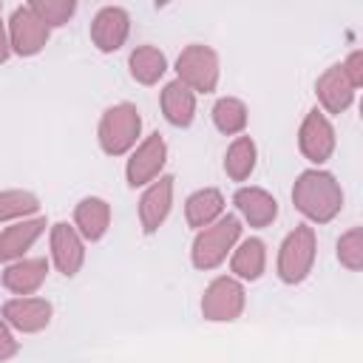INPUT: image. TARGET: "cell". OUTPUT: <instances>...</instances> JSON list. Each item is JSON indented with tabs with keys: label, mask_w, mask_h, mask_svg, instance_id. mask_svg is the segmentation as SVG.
<instances>
[{
	"label": "cell",
	"mask_w": 363,
	"mask_h": 363,
	"mask_svg": "<svg viewBox=\"0 0 363 363\" xmlns=\"http://www.w3.org/2000/svg\"><path fill=\"white\" fill-rule=\"evenodd\" d=\"M343 74L349 77L352 88L363 85V51H352V54H349V60L343 62Z\"/></svg>",
	"instance_id": "28"
},
{
	"label": "cell",
	"mask_w": 363,
	"mask_h": 363,
	"mask_svg": "<svg viewBox=\"0 0 363 363\" xmlns=\"http://www.w3.org/2000/svg\"><path fill=\"white\" fill-rule=\"evenodd\" d=\"M164 162H167V145H164V139L159 133H150L133 150V156L128 159V167H125L128 184L130 187H142V184L153 182L159 176V170L164 167Z\"/></svg>",
	"instance_id": "8"
},
{
	"label": "cell",
	"mask_w": 363,
	"mask_h": 363,
	"mask_svg": "<svg viewBox=\"0 0 363 363\" xmlns=\"http://www.w3.org/2000/svg\"><path fill=\"white\" fill-rule=\"evenodd\" d=\"M244 309V289L233 278H216L201 298V315L207 320H235Z\"/></svg>",
	"instance_id": "7"
},
{
	"label": "cell",
	"mask_w": 363,
	"mask_h": 363,
	"mask_svg": "<svg viewBox=\"0 0 363 363\" xmlns=\"http://www.w3.org/2000/svg\"><path fill=\"white\" fill-rule=\"evenodd\" d=\"M28 6H31V11H34L48 28L68 23V20L74 17V11H77V3H74V0H34V3H28Z\"/></svg>",
	"instance_id": "26"
},
{
	"label": "cell",
	"mask_w": 363,
	"mask_h": 363,
	"mask_svg": "<svg viewBox=\"0 0 363 363\" xmlns=\"http://www.w3.org/2000/svg\"><path fill=\"white\" fill-rule=\"evenodd\" d=\"M176 71H179V82H184L190 91L210 94L216 91V82H218V57L213 48L196 43L179 54Z\"/></svg>",
	"instance_id": "5"
},
{
	"label": "cell",
	"mask_w": 363,
	"mask_h": 363,
	"mask_svg": "<svg viewBox=\"0 0 363 363\" xmlns=\"http://www.w3.org/2000/svg\"><path fill=\"white\" fill-rule=\"evenodd\" d=\"M45 230V218H28L6 227L0 233V261H14L20 258Z\"/></svg>",
	"instance_id": "18"
},
{
	"label": "cell",
	"mask_w": 363,
	"mask_h": 363,
	"mask_svg": "<svg viewBox=\"0 0 363 363\" xmlns=\"http://www.w3.org/2000/svg\"><path fill=\"white\" fill-rule=\"evenodd\" d=\"M173 204V179L170 176H159V182H153L145 196L139 199V221L145 233H156L162 227V221L167 218Z\"/></svg>",
	"instance_id": "11"
},
{
	"label": "cell",
	"mask_w": 363,
	"mask_h": 363,
	"mask_svg": "<svg viewBox=\"0 0 363 363\" xmlns=\"http://www.w3.org/2000/svg\"><path fill=\"white\" fill-rule=\"evenodd\" d=\"M337 258L343 267L349 269H360L363 267V230L360 227H352L346 235H340L337 241Z\"/></svg>",
	"instance_id": "27"
},
{
	"label": "cell",
	"mask_w": 363,
	"mask_h": 363,
	"mask_svg": "<svg viewBox=\"0 0 363 363\" xmlns=\"http://www.w3.org/2000/svg\"><path fill=\"white\" fill-rule=\"evenodd\" d=\"M11 54V43H9V31L0 26V62H6Z\"/></svg>",
	"instance_id": "30"
},
{
	"label": "cell",
	"mask_w": 363,
	"mask_h": 363,
	"mask_svg": "<svg viewBox=\"0 0 363 363\" xmlns=\"http://www.w3.org/2000/svg\"><path fill=\"white\" fill-rule=\"evenodd\" d=\"M267 264V252H264V241L258 238H247L235 252H233V272L244 281H255L261 278Z\"/></svg>",
	"instance_id": "23"
},
{
	"label": "cell",
	"mask_w": 363,
	"mask_h": 363,
	"mask_svg": "<svg viewBox=\"0 0 363 363\" xmlns=\"http://www.w3.org/2000/svg\"><path fill=\"white\" fill-rule=\"evenodd\" d=\"M238 235H241V224L235 216H224L216 224L204 227L193 241V264L199 269L218 267L227 258V252L233 250V244L238 241Z\"/></svg>",
	"instance_id": "3"
},
{
	"label": "cell",
	"mask_w": 363,
	"mask_h": 363,
	"mask_svg": "<svg viewBox=\"0 0 363 363\" xmlns=\"http://www.w3.org/2000/svg\"><path fill=\"white\" fill-rule=\"evenodd\" d=\"M128 65H130V77H133L136 82H142V85H153V82L167 71L164 54H162L159 48H153V45H139V48H133Z\"/></svg>",
	"instance_id": "21"
},
{
	"label": "cell",
	"mask_w": 363,
	"mask_h": 363,
	"mask_svg": "<svg viewBox=\"0 0 363 363\" xmlns=\"http://www.w3.org/2000/svg\"><path fill=\"white\" fill-rule=\"evenodd\" d=\"M37 210H40V201L28 190H3L0 193V221L23 218V216H31Z\"/></svg>",
	"instance_id": "25"
},
{
	"label": "cell",
	"mask_w": 363,
	"mask_h": 363,
	"mask_svg": "<svg viewBox=\"0 0 363 363\" xmlns=\"http://www.w3.org/2000/svg\"><path fill=\"white\" fill-rule=\"evenodd\" d=\"M235 207L252 227H267L278 216V201L261 187H241L235 193Z\"/></svg>",
	"instance_id": "17"
},
{
	"label": "cell",
	"mask_w": 363,
	"mask_h": 363,
	"mask_svg": "<svg viewBox=\"0 0 363 363\" xmlns=\"http://www.w3.org/2000/svg\"><path fill=\"white\" fill-rule=\"evenodd\" d=\"M14 354H17V340H14V335L9 332V326L0 323V363L9 360V357H14Z\"/></svg>",
	"instance_id": "29"
},
{
	"label": "cell",
	"mask_w": 363,
	"mask_h": 363,
	"mask_svg": "<svg viewBox=\"0 0 363 363\" xmlns=\"http://www.w3.org/2000/svg\"><path fill=\"white\" fill-rule=\"evenodd\" d=\"M298 145H301V153L309 162H315V164H320V162H326L332 156V150H335V130H332L329 119L318 108L306 113V119L301 125V133H298Z\"/></svg>",
	"instance_id": "9"
},
{
	"label": "cell",
	"mask_w": 363,
	"mask_h": 363,
	"mask_svg": "<svg viewBox=\"0 0 363 363\" xmlns=\"http://www.w3.org/2000/svg\"><path fill=\"white\" fill-rule=\"evenodd\" d=\"M315 264V230L301 224L295 227L278 252V275L284 284H301Z\"/></svg>",
	"instance_id": "4"
},
{
	"label": "cell",
	"mask_w": 363,
	"mask_h": 363,
	"mask_svg": "<svg viewBox=\"0 0 363 363\" xmlns=\"http://www.w3.org/2000/svg\"><path fill=\"white\" fill-rule=\"evenodd\" d=\"M9 43L20 57H34L48 43V26L31 11V6H17L9 20Z\"/></svg>",
	"instance_id": "6"
},
{
	"label": "cell",
	"mask_w": 363,
	"mask_h": 363,
	"mask_svg": "<svg viewBox=\"0 0 363 363\" xmlns=\"http://www.w3.org/2000/svg\"><path fill=\"white\" fill-rule=\"evenodd\" d=\"M128 31H130V17L119 6L99 9L91 23V40L99 51H116L128 40Z\"/></svg>",
	"instance_id": "10"
},
{
	"label": "cell",
	"mask_w": 363,
	"mask_h": 363,
	"mask_svg": "<svg viewBox=\"0 0 363 363\" xmlns=\"http://www.w3.org/2000/svg\"><path fill=\"white\" fill-rule=\"evenodd\" d=\"M142 130V116L130 102H119L102 113L99 122V145L108 156H122L133 147Z\"/></svg>",
	"instance_id": "2"
},
{
	"label": "cell",
	"mask_w": 363,
	"mask_h": 363,
	"mask_svg": "<svg viewBox=\"0 0 363 363\" xmlns=\"http://www.w3.org/2000/svg\"><path fill=\"white\" fill-rule=\"evenodd\" d=\"M213 122L227 136L241 133L247 128V105L241 99H235V96H221L213 105Z\"/></svg>",
	"instance_id": "24"
},
{
	"label": "cell",
	"mask_w": 363,
	"mask_h": 363,
	"mask_svg": "<svg viewBox=\"0 0 363 363\" xmlns=\"http://www.w3.org/2000/svg\"><path fill=\"white\" fill-rule=\"evenodd\" d=\"M51 255H54L57 269H60L65 278L77 275L79 267H82V258H85L82 241H79L77 230L68 227L65 221H60V224L51 227Z\"/></svg>",
	"instance_id": "12"
},
{
	"label": "cell",
	"mask_w": 363,
	"mask_h": 363,
	"mask_svg": "<svg viewBox=\"0 0 363 363\" xmlns=\"http://www.w3.org/2000/svg\"><path fill=\"white\" fill-rule=\"evenodd\" d=\"M74 221L79 227V233L88 238V241H99L111 224V207L105 199H96V196H88L77 204L74 210Z\"/></svg>",
	"instance_id": "19"
},
{
	"label": "cell",
	"mask_w": 363,
	"mask_h": 363,
	"mask_svg": "<svg viewBox=\"0 0 363 363\" xmlns=\"http://www.w3.org/2000/svg\"><path fill=\"white\" fill-rule=\"evenodd\" d=\"M292 201L306 218H312L318 224H326L340 213L343 190H340V184L335 182L332 173L306 170V173L298 176L295 187H292Z\"/></svg>",
	"instance_id": "1"
},
{
	"label": "cell",
	"mask_w": 363,
	"mask_h": 363,
	"mask_svg": "<svg viewBox=\"0 0 363 363\" xmlns=\"http://www.w3.org/2000/svg\"><path fill=\"white\" fill-rule=\"evenodd\" d=\"M162 111H164V119L170 125L187 128L193 122V113H196V94L179 79L167 82L162 88Z\"/></svg>",
	"instance_id": "16"
},
{
	"label": "cell",
	"mask_w": 363,
	"mask_h": 363,
	"mask_svg": "<svg viewBox=\"0 0 363 363\" xmlns=\"http://www.w3.org/2000/svg\"><path fill=\"white\" fill-rule=\"evenodd\" d=\"M3 318L20 332H40L51 320V303L43 298H11L3 303Z\"/></svg>",
	"instance_id": "13"
},
{
	"label": "cell",
	"mask_w": 363,
	"mask_h": 363,
	"mask_svg": "<svg viewBox=\"0 0 363 363\" xmlns=\"http://www.w3.org/2000/svg\"><path fill=\"white\" fill-rule=\"evenodd\" d=\"M221 210H224L221 193H218L216 187H204V190H196V193L187 199V204H184V218H187L190 227L204 230V227H210V224L221 216Z\"/></svg>",
	"instance_id": "20"
},
{
	"label": "cell",
	"mask_w": 363,
	"mask_h": 363,
	"mask_svg": "<svg viewBox=\"0 0 363 363\" xmlns=\"http://www.w3.org/2000/svg\"><path fill=\"white\" fill-rule=\"evenodd\" d=\"M315 94L320 99V105L329 111V113H343L352 99H354V88L349 82V77L343 74V65H332L326 68V74L318 79L315 85Z\"/></svg>",
	"instance_id": "14"
},
{
	"label": "cell",
	"mask_w": 363,
	"mask_h": 363,
	"mask_svg": "<svg viewBox=\"0 0 363 363\" xmlns=\"http://www.w3.org/2000/svg\"><path fill=\"white\" fill-rule=\"evenodd\" d=\"M48 275V261L45 258H23L6 267L3 272V286L14 295H31L40 289V284Z\"/></svg>",
	"instance_id": "15"
},
{
	"label": "cell",
	"mask_w": 363,
	"mask_h": 363,
	"mask_svg": "<svg viewBox=\"0 0 363 363\" xmlns=\"http://www.w3.org/2000/svg\"><path fill=\"white\" fill-rule=\"evenodd\" d=\"M255 142L250 136H238L230 147H227V156H224V170L233 182H244L252 170H255Z\"/></svg>",
	"instance_id": "22"
}]
</instances>
